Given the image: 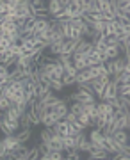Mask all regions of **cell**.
<instances>
[{
	"label": "cell",
	"instance_id": "obj_29",
	"mask_svg": "<svg viewBox=\"0 0 130 160\" xmlns=\"http://www.w3.org/2000/svg\"><path fill=\"white\" fill-rule=\"evenodd\" d=\"M128 153H130V151H128Z\"/></svg>",
	"mask_w": 130,
	"mask_h": 160
},
{
	"label": "cell",
	"instance_id": "obj_28",
	"mask_svg": "<svg viewBox=\"0 0 130 160\" xmlns=\"http://www.w3.org/2000/svg\"><path fill=\"white\" fill-rule=\"evenodd\" d=\"M80 2H82V0H71V4H77V6H79Z\"/></svg>",
	"mask_w": 130,
	"mask_h": 160
},
{
	"label": "cell",
	"instance_id": "obj_12",
	"mask_svg": "<svg viewBox=\"0 0 130 160\" xmlns=\"http://www.w3.org/2000/svg\"><path fill=\"white\" fill-rule=\"evenodd\" d=\"M89 141H91L93 144L102 142V141H103V133H102V130H100V128H93V130L89 132Z\"/></svg>",
	"mask_w": 130,
	"mask_h": 160
},
{
	"label": "cell",
	"instance_id": "obj_24",
	"mask_svg": "<svg viewBox=\"0 0 130 160\" xmlns=\"http://www.w3.org/2000/svg\"><path fill=\"white\" fill-rule=\"evenodd\" d=\"M11 103H13V102H11V100H9L7 96H4V94L0 96V109H2V112L9 109V107H11Z\"/></svg>",
	"mask_w": 130,
	"mask_h": 160
},
{
	"label": "cell",
	"instance_id": "obj_8",
	"mask_svg": "<svg viewBox=\"0 0 130 160\" xmlns=\"http://www.w3.org/2000/svg\"><path fill=\"white\" fill-rule=\"evenodd\" d=\"M93 78H95V75H93V69L91 68H86L77 73V84H80V82H91Z\"/></svg>",
	"mask_w": 130,
	"mask_h": 160
},
{
	"label": "cell",
	"instance_id": "obj_16",
	"mask_svg": "<svg viewBox=\"0 0 130 160\" xmlns=\"http://www.w3.org/2000/svg\"><path fill=\"white\" fill-rule=\"evenodd\" d=\"M30 7L36 11L39 9H48V0H30Z\"/></svg>",
	"mask_w": 130,
	"mask_h": 160
},
{
	"label": "cell",
	"instance_id": "obj_18",
	"mask_svg": "<svg viewBox=\"0 0 130 160\" xmlns=\"http://www.w3.org/2000/svg\"><path fill=\"white\" fill-rule=\"evenodd\" d=\"M91 149H93V142H91L89 139H86V141H82V142L79 144V151L80 153H89Z\"/></svg>",
	"mask_w": 130,
	"mask_h": 160
},
{
	"label": "cell",
	"instance_id": "obj_13",
	"mask_svg": "<svg viewBox=\"0 0 130 160\" xmlns=\"http://www.w3.org/2000/svg\"><path fill=\"white\" fill-rule=\"evenodd\" d=\"M16 135L22 142H27L29 139H30V135H32V128H20V130L16 132Z\"/></svg>",
	"mask_w": 130,
	"mask_h": 160
},
{
	"label": "cell",
	"instance_id": "obj_23",
	"mask_svg": "<svg viewBox=\"0 0 130 160\" xmlns=\"http://www.w3.org/2000/svg\"><path fill=\"white\" fill-rule=\"evenodd\" d=\"M36 22H38V18H36V16H30V18H27V22H25V30H29V32H34Z\"/></svg>",
	"mask_w": 130,
	"mask_h": 160
},
{
	"label": "cell",
	"instance_id": "obj_15",
	"mask_svg": "<svg viewBox=\"0 0 130 160\" xmlns=\"http://www.w3.org/2000/svg\"><path fill=\"white\" fill-rule=\"evenodd\" d=\"M23 48H25V52H32L36 48V38L34 36H30V38H23Z\"/></svg>",
	"mask_w": 130,
	"mask_h": 160
},
{
	"label": "cell",
	"instance_id": "obj_11",
	"mask_svg": "<svg viewBox=\"0 0 130 160\" xmlns=\"http://www.w3.org/2000/svg\"><path fill=\"white\" fill-rule=\"evenodd\" d=\"M62 9H64V7H62L61 0H48V11H50L52 16L59 14V12H61Z\"/></svg>",
	"mask_w": 130,
	"mask_h": 160
},
{
	"label": "cell",
	"instance_id": "obj_2",
	"mask_svg": "<svg viewBox=\"0 0 130 160\" xmlns=\"http://www.w3.org/2000/svg\"><path fill=\"white\" fill-rule=\"evenodd\" d=\"M0 128L4 132V135H13V133H16V132L22 128V123H20V119L13 121V119H7L6 116H2V119H0Z\"/></svg>",
	"mask_w": 130,
	"mask_h": 160
},
{
	"label": "cell",
	"instance_id": "obj_5",
	"mask_svg": "<svg viewBox=\"0 0 130 160\" xmlns=\"http://www.w3.org/2000/svg\"><path fill=\"white\" fill-rule=\"evenodd\" d=\"M22 114L23 112H22V109L18 107V103H11V107L2 112V116H6L7 119H13V121H18L22 118Z\"/></svg>",
	"mask_w": 130,
	"mask_h": 160
},
{
	"label": "cell",
	"instance_id": "obj_25",
	"mask_svg": "<svg viewBox=\"0 0 130 160\" xmlns=\"http://www.w3.org/2000/svg\"><path fill=\"white\" fill-rule=\"evenodd\" d=\"M119 43H121V41H119L118 36H107V41H105L107 46H118V48H119Z\"/></svg>",
	"mask_w": 130,
	"mask_h": 160
},
{
	"label": "cell",
	"instance_id": "obj_10",
	"mask_svg": "<svg viewBox=\"0 0 130 160\" xmlns=\"http://www.w3.org/2000/svg\"><path fill=\"white\" fill-rule=\"evenodd\" d=\"M29 149L25 146V142H20L16 146V149H14V155H16V160H29Z\"/></svg>",
	"mask_w": 130,
	"mask_h": 160
},
{
	"label": "cell",
	"instance_id": "obj_26",
	"mask_svg": "<svg viewBox=\"0 0 130 160\" xmlns=\"http://www.w3.org/2000/svg\"><path fill=\"white\" fill-rule=\"evenodd\" d=\"M9 57H13V53H11L9 50L2 52V53H0V62H2V64H6L7 61H9Z\"/></svg>",
	"mask_w": 130,
	"mask_h": 160
},
{
	"label": "cell",
	"instance_id": "obj_1",
	"mask_svg": "<svg viewBox=\"0 0 130 160\" xmlns=\"http://www.w3.org/2000/svg\"><path fill=\"white\" fill-rule=\"evenodd\" d=\"M77 91L80 94V102L82 103H91V102H98V98L95 94V89L91 86V82H80L77 84Z\"/></svg>",
	"mask_w": 130,
	"mask_h": 160
},
{
	"label": "cell",
	"instance_id": "obj_6",
	"mask_svg": "<svg viewBox=\"0 0 130 160\" xmlns=\"http://www.w3.org/2000/svg\"><path fill=\"white\" fill-rule=\"evenodd\" d=\"M91 86H93V89H95L96 98H98V100H102V98H103V91H105V86H107V84H105L100 77H96V78L91 80Z\"/></svg>",
	"mask_w": 130,
	"mask_h": 160
},
{
	"label": "cell",
	"instance_id": "obj_4",
	"mask_svg": "<svg viewBox=\"0 0 130 160\" xmlns=\"http://www.w3.org/2000/svg\"><path fill=\"white\" fill-rule=\"evenodd\" d=\"M118 94H119L118 84H116L114 80H111L107 86H105V91H103V98H102V100H105V102H111V100H114Z\"/></svg>",
	"mask_w": 130,
	"mask_h": 160
},
{
	"label": "cell",
	"instance_id": "obj_17",
	"mask_svg": "<svg viewBox=\"0 0 130 160\" xmlns=\"http://www.w3.org/2000/svg\"><path fill=\"white\" fill-rule=\"evenodd\" d=\"M62 82H64V86L70 87V86H77V75H71V73H64V77H62Z\"/></svg>",
	"mask_w": 130,
	"mask_h": 160
},
{
	"label": "cell",
	"instance_id": "obj_9",
	"mask_svg": "<svg viewBox=\"0 0 130 160\" xmlns=\"http://www.w3.org/2000/svg\"><path fill=\"white\" fill-rule=\"evenodd\" d=\"M87 158L89 160H98V158H111V153L107 149H91L87 153Z\"/></svg>",
	"mask_w": 130,
	"mask_h": 160
},
{
	"label": "cell",
	"instance_id": "obj_19",
	"mask_svg": "<svg viewBox=\"0 0 130 160\" xmlns=\"http://www.w3.org/2000/svg\"><path fill=\"white\" fill-rule=\"evenodd\" d=\"M39 141H43V142H46V144L52 142V133H50L48 128H43V130L39 132Z\"/></svg>",
	"mask_w": 130,
	"mask_h": 160
},
{
	"label": "cell",
	"instance_id": "obj_22",
	"mask_svg": "<svg viewBox=\"0 0 130 160\" xmlns=\"http://www.w3.org/2000/svg\"><path fill=\"white\" fill-rule=\"evenodd\" d=\"M107 55H109V59H116L121 55V50L118 46H107Z\"/></svg>",
	"mask_w": 130,
	"mask_h": 160
},
{
	"label": "cell",
	"instance_id": "obj_20",
	"mask_svg": "<svg viewBox=\"0 0 130 160\" xmlns=\"http://www.w3.org/2000/svg\"><path fill=\"white\" fill-rule=\"evenodd\" d=\"M50 86H52V89H54L55 92H61L62 89L66 87V86H64V82H62L61 78H54V80H52V84H50Z\"/></svg>",
	"mask_w": 130,
	"mask_h": 160
},
{
	"label": "cell",
	"instance_id": "obj_14",
	"mask_svg": "<svg viewBox=\"0 0 130 160\" xmlns=\"http://www.w3.org/2000/svg\"><path fill=\"white\" fill-rule=\"evenodd\" d=\"M62 142H64V151H70V149H75L77 148V139L73 135H68V137L62 139Z\"/></svg>",
	"mask_w": 130,
	"mask_h": 160
},
{
	"label": "cell",
	"instance_id": "obj_27",
	"mask_svg": "<svg viewBox=\"0 0 130 160\" xmlns=\"http://www.w3.org/2000/svg\"><path fill=\"white\" fill-rule=\"evenodd\" d=\"M123 71L130 75V61H127V64H125V69H123Z\"/></svg>",
	"mask_w": 130,
	"mask_h": 160
},
{
	"label": "cell",
	"instance_id": "obj_3",
	"mask_svg": "<svg viewBox=\"0 0 130 160\" xmlns=\"http://www.w3.org/2000/svg\"><path fill=\"white\" fill-rule=\"evenodd\" d=\"M20 142H22V141L18 139L16 133H13V135H6V137L2 139V142H0V157L6 153V151H14Z\"/></svg>",
	"mask_w": 130,
	"mask_h": 160
},
{
	"label": "cell",
	"instance_id": "obj_7",
	"mask_svg": "<svg viewBox=\"0 0 130 160\" xmlns=\"http://www.w3.org/2000/svg\"><path fill=\"white\" fill-rule=\"evenodd\" d=\"M112 137L118 141L119 144H128L130 142V132H128V128H119V130H116L112 133Z\"/></svg>",
	"mask_w": 130,
	"mask_h": 160
},
{
	"label": "cell",
	"instance_id": "obj_21",
	"mask_svg": "<svg viewBox=\"0 0 130 160\" xmlns=\"http://www.w3.org/2000/svg\"><path fill=\"white\" fill-rule=\"evenodd\" d=\"M91 27H93V30H95V32H105V29H107V22L100 20V22H95Z\"/></svg>",
	"mask_w": 130,
	"mask_h": 160
}]
</instances>
